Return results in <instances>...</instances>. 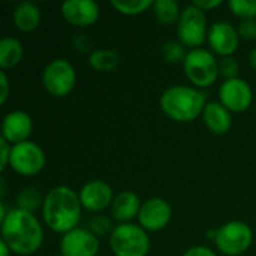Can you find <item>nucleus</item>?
I'll return each mask as SVG.
<instances>
[{
    "label": "nucleus",
    "mask_w": 256,
    "mask_h": 256,
    "mask_svg": "<svg viewBox=\"0 0 256 256\" xmlns=\"http://www.w3.org/2000/svg\"><path fill=\"white\" fill-rule=\"evenodd\" d=\"M2 240L10 252L20 256L36 254L42 246L44 230L33 213L21 208H10L2 220Z\"/></svg>",
    "instance_id": "obj_1"
},
{
    "label": "nucleus",
    "mask_w": 256,
    "mask_h": 256,
    "mask_svg": "<svg viewBox=\"0 0 256 256\" xmlns=\"http://www.w3.org/2000/svg\"><path fill=\"white\" fill-rule=\"evenodd\" d=\"M81 208L82 206L78 192L69 186H56L44 196L42 218L51 231L64 236L78 228Z\"/></svg>",
    "instance_id": "obj_2"
},
{
    "label": "nucleus",
    "mask_w": 256,
    "mask_h": 256,
    "mask_svg": "<svg viewBox=\"0 0 256 256\" xmlns=\"http://www.w3.org/2000/svg\"><path fill=\"white\" fill-rule=\"evenodd\" d=\"M206 94L189 86H171L160 96V108L166 117L178 123H190L202 116Z\"/></svg>",
    "instance_id": "obj_3"
},
{
    "label": "nucleus",
    "mask_w": 256,
    "mask_h": 256,
    "mask_svg": "<svg viewBox=\"0 0 256 256\" xmlns=\"http://www.w3.org/2000/svg\"><path fill=\"white\" fill-rule=\"evenodd\" d=\"M110 246L116 256H147L150 238L147 231L135 224H120L110 236Z\"/></svg>",
    "instance_id": "obj_4"
},
{
    "label": "nucleus",
    "mask_w": 256,
    "mask_h": 256,
    "mask_svg": "<svg viewBox=\"0 0 256 256\" xmlns=\"http://www.w3.org/2000/svg\"><path fill=\"white\" fill-rule=\"evenodd\" d=\"M183 69L188 80L196 87L206 88L216 82L219 74V60L214 54L204 48H195L188 51L183 62Z\"/></svg>",
    "instance_id": "obj_5"
},
{
    "label": "nucleus",
    "mask_w": 256,
    "mask_h": 256,
    "mask_svg": "<svg viewBox=\"0 0 256 256\" xmlns=\"http://www.w3.org/2000/svg\"><path fill=\"white\" fill-rule=\"evenodd\" d=\"M76 84V72L66 58H52L42 70V86L54 98L68 96Z\"/></svg>",
    "instance_id": "obj_6"
},
{
    "label": "nucleus",
    "mask_w": 256,
    "mask_h": 256,
    "mask_svg": "<svg viewBox=\"0 0 256 256\" xmlns=\"http://www.w3.org/2000/svg\"><path fill=\"white\" fill-rule=\"evenodd\" d=\"M177 36L184 46L200 48L208 36L206 12L192 3L186 6L177 21Z\"/></svg>",
    "instance_id": "obj_7"
},
{
    "label": "nucleus",
    "mask_w": 256,
    "mask_h": 256,
    "mask_svg": "<svg viewBox=\"0 0 256 256\" xmlns=\"http://www.w3.org/2000/svg\"><path fill=\"white\" fill-rule=\"evenodd\" d=\"M254 232L252 228L240 220H232L222 225L218 230L214 244L226 256L243 255L252 244Z\"/></svg>",
    "instance_id": "obj_8"
},
{
    "label": "nucleus",
    "mask_w": 256,
    "mask_h": 256,
    "mask_svg": "<svg viewBox=\"0 0 256 256\" xmlns=\"http://www.w3.org/2000/svg\"><path fill=\"white\" fill-rule=\"evenodd\" d=\"M45 153L39 144L33 141H24L12 146L9 166L20 176L32 177L39 174L45 166Z\"/></svg>",
    "instance_id": "obj_9"
},
{
    "label": "nucleus",
    "mask_w": 256,
    "mask_h": 256,
    "mask_svg": "<svg viewBox=\"0 0 256 256\" xmlns=\"http://www.w3.org/2000/svg\"><path fill=\"white\" fill-rule=\"evenodd\" d=\"M219 99L230 112H244L254 102V93L246 80L232 78L220 84Z\"/></svg>",
    "instance_id": "obj_10"
},
{
    "label": "nucleus",
    "mask_w": 256,
    "mask_h": 256,
    "mask_svg": "<svg viewBox=\"0 0 256 256\" xmlns=\"http://www.w3.org/2000/svg\"><path fill=\"white\" fill-rule=\"evenodd\" d=\"M171 216L172 210L170 202L164 198L154 196L142 202L138 214V222L140 226L147 232H156L168 226V224L171 222Z\"/></svg>",
    "instance_id": "obj_11"
},
{
    "label": "nucleus",
    "mask_w": 256,
    "mask_h": 256,
    "mask_svg": "<svg viewBox=\"0 0 256 256\" xmlns=\"http://www.w3.org/2000/svg\"><path fill=\"white\" fill-rule=\"evenodd\" d=\"M99 248L98 236L84 228H75L60 240V255L63 256H96Z\"/></svg>",
    "instance_id": "obj_12"
},
{
    "label": "nucleus",
    "mask_w": 256,
    "mask_h": 256,
    "mask_svg": "<svg viewBox=\"0 0 256 256\" xmlns=\"http://www.w3.org/2000/svg\"><path fill=\"white\" fill-rule=\"evenodd\" d=\"M207 40L213 52L222 57H231L240 44V34L237 27L228 21H218L208 28Z\"/></svg>",
    "instance_id": "obj_13"
},
{
    "label": "nucleus",
    "mask_w": 256,
    "mask_h": 256,
    "mask_svg": "<svg viewBox=\"0 0 256 256\" xmlns=\"http://www.w3.org/2000/svg\"><path fill=\"white\" fill-rule=\"evenodd\" d=\"M82 208L88 212H102L111 207L114 201L112 188L104 180H90L78 192Z\"/></svg>",
    "instance_id": "obj_14"
},
{
    "label": "nucleus",
    "mask_w": 256,
    "mask_h": 256,
    "mask_svg": "<svg viewBox=\"0 0 256 256\" xmlns=\"http://www.w3.org/2000/svg\"><path fill=\"white\" fill-rule=\"evenodd\" d=\"M63 18L76 27H88L99 20L100 9L93 0H66L62 4Z\"/></svg>",
    "instance_id": "obj_15"
},
{
    "label": "nucleus",
    "mask_w": 256,
    "mask_h": 256,
    "mask_svg": "<svg viewBox=\"0 0 256 256\" xmlns=\"http://www.w3.org/2000/svg\"><path fill=\"white\" fill-rule=\"evenodd\" d=\"M32 130H33V120L27 112L21 110L10 111L3 117L2 138L12 146L28 141Z\"/></svg>",
    "instance_id": "obj_16"
},
{
    "label": "nucleus",
    "mask_w": 256,
    "mask_h": 256,
    "mask_svg": "<svg viewBox=\"0 0 256 256\" xmlns=\"http://www.w3.org/2000/svg\"><path fill=\"white\" fill-rule=\"evenodd\" d=\"M141 200L132 190H123L114 196L111 204V216L120 224H130L134 218H138L141 210Z\"/></svg>",
    "instance_id": "obj_17"
},
{
    "label": "nucleus",
    "mask_w": 256,
    "mask_h": 256,
    "mask_svg": "<svg viewBox=\"0 0 256 256\" xmlns=\"http://www.w3.org/2000/svg\"><path fill=\"white\" fill-rule=\"evenodd\" d=\"M201 117L207 129L214 135H225L232 126L231 112L220 102H208Z\"/></svg>",
    "instance_id": "obj_18"
},
{
    "label": "nucleus",
    "mask_w": 256,
    "mask_h": 256,
    "mask_svg": "<svg viewBox=\"0 0 256 256\" xmlns=\"http://www.w3.org/2000/svg\"><path fill=\"white\" fill-rule=\"evenodd\" d=\"M14 24L21 32H33L40 22V9L33 2H21L15 6L12 12Z\"/></svg>",
    "instance_id": "obj_19"
},
{
    "label": "nucleus",
    "mask_w": 256,
    "mask_h": 256,
    "mask_svg": "<svg viewBox=\"0 0 256 256\" xmlns=\"http://www.w3.org/2000/svg\"><path fill=\"white\" fill-rule=\"evenodd\" d=\"M24 56L22 44L12 36H4L0 40V68L3 70L15 68Z\"/></svg>",
    "instance_id": "obj_20"
},
{
    "label": "nucleus",
    "mask_w": 256,
    "mask_h": 256,
    "mask_svg": "<svg viewBox=\"0 0 256 256\" xmlns=\"http://www.w3.org/2000/svg\"><path fill=\"white\" fill-rule=\"evenodd\" d=\"M88 64L98 72H111L120 64V56L110 48L93 50L88 56Z\"/></svg>",
    "instance_id": "obj_21"
},
{
    "label": "nucleus",
    "mask_w": 256,
    "mask_h": 256,
    "mask_svg": "<svg viewBox=\"0 0 256 256\" xmlns=\"http://www.w3.org/2000/svg\"><path fill=\"white\" fill-rule=\"evenodd\" d=\"M153 12L156 20L164 26L174 24L182 15L180 6L176 0H156L153 4Z\"/></svg>",
    "instance_id": "obj_22"
},
{
    "label": "nucleus",
    "mask_w": 256,
    "mask_h": 256,
    "mask_svg": "<svg viewBox=\"0 0 256 256\" xmlns=\"http://www.w3.org/2000/svg\"><path fill=\"white\" fill-rule=\"evenodd\" d=\"M153 0H112L111 6L123 15H140L153 8Z\"/></svg>",
    "instance_id": "obj_23"
},
{
    "label": "nucleus",
    "mask_w": 256,
    "mask_h": 256,
    "mask_svg": "<svg viewBox=\"0 0 256 256\" xmlns=\"http://www.w3.org/2000/svg\"><path fill=\"white\" fill-rule=\"evenodd\" d=\"M16 204H18V208L33 213L34 210L42 207L44 200L36 188H24L16 196Z\"/></svg>",
    "instance_id": "obj_24"
},
{
    "label": "nucleus",
    "mask_w": 256,
    "mask_h": 256,
    "mask_svg": "<svg viewBox=\"0 0 256 256\" xmlns=\"http://www.w3.org/2000/svg\"><path fill=\"white\" fill-rule=\"evenodd\" d=\"M160 52H162L164 60L168 62V63H180V62L183 63L186 56H188V52L184 50V45L180 44V42H176V40L165 42L162 45Z\"/></svg>",
    "instance_id": "obj_25"
},
{
    "label": "nucleus",
    "mask_w": 256,
    "mask_h": 256,
    "mask_svg": "<svg viewBox=\"0 0 256 256\" xmlns=\"http://www.w3.org/2000/svg\"><path fill=\"white\" fill-rule=\"evenodd\" d=\"M228 6L231 12L242 20L256 18V0H230Z\"/></svg>",
    "instance_id": "obj_26"
},
{
    "label": "nucleus",
    "mask_w": 256,
    "mask_h": 256,
    "mask_svg": "<svg viewBox=\"0 0 256 256\" xmlns=\"http://www.w3.org/2000/svg\"><path fill=\"white\" fill-rule=\"evenodd\" d=\"M219 74L225 80H232L238 78V62L231 56V57H222L219 60Z\"/></svg>",
    "instance_id": "obj_27"
},
{
    "label": "nucleus",
    "mask_w": 256,
    "mask_h": 256,
    "mask_svg": "<svg viewBox=\"0 0 256 256\" xmlns=\"http://www.w3.org/2000/svg\"><path fill=\"white\" fill-rule=\"evenodd\" d=\"M114 226L111 225V220L105 216H96L94 219L90 220V231L94 236H106L112 232Z\"/></svg>",
    "instance_id": "obj_28"
},
{
    "label": "nucleus",
    "mask_w": 256,
    "mask_h": 256,
    "mask_svg": "<svg viewBox=\"0 0 256 256\" xmlns=\"http://www.w3.org/2000/svg\"><path fill=\"white\" fill-rule=\"evenodd\" d=\"M240 38L246 40H255L256 39V20H242V22L237 27Z\"/></svg>",
    "instance_id": "obj_29"
},
{
    "label": "nucleus",
    "mask_w": 256,
    "mask_h": 256,
    "mask_svg": "<svg viewBox=\"0 0 256 256\" xmlns=\"http://www.w3.org/2000/svg\"><path fill=\"white\" fill-rule=\"evenodd\" d=\"M10 152H12V144H9L6 140L0 138V170L3 171L10 160Z\"/></svg>",
    "instance_id": "obj_30"
},
{
    "label": "nucleus",
    "mask_w": 256,
    "mask_h": 256,
    "mask_svg": "<svg viewBox=\"0 0 256 256\" xmlns=\"http://www.w3.org/2000/svg\"><path fill=\"white\" fill-rule=\"evenodd\" d=\"M183 256H218L216 252H213L212 249L208 248H204V246H194L190 249H188Z\"/></svg>",
    "instance_id": "obj_31"
},
{
    "label": "nucleus",
    "mask_w": 256,
    "mask_h": 256,
    "mask_svg": "<svg viewBox=\"0 0 256 256\" xmlns=\"http://www.w3.org/2000/svg\"><path fill=\"white\" fill-rule=\"evenodd\" d=\"M224 2L222 0H194L192 4H195L196 8H200L201 10H212L214 8H219Z\"/></svg>",
    "instance_id": "obj_32"
},
{
    "label": "nucleus",
    "mask_w": 256,
    "mask_h": 256,
    "mask_svg": "<svg viewBox=\"0 0 256 256\" xmlns=\"http://www.w3.org/2000/svg\"><path fill=\"white\" fill-rule=\"evenodd\" d=\"M0 87H2V93H0V104H4L8 96H9V80H8V75L6 72H0Z\"/></svg>",
    "instance_id": "obj_33"
},
{
    "label": "nucleus",
    "mask_w": 256,
    "mask_h": 256,
    "mask_svg": "<svg viewBox=\"0 0 256 256\" xmlns=\"http://www.w3.org/2000/svg\"><path fill=\"white\" fill-rule=\"evenodd\" d=\"M72 44H74V46H75L78 51H81V52H86V51H88V48H90V40H88V38H87L86 34H76L75 39L72 40Z\"/></svg>",
    "instance_id": "obj_34"
},
{
    "label": "nucleus",
    "mask_w": 256,
    "mask_h": 256,
    "mask_svg": "<svg viewBox=\"0 0 256 256\" xmlns=\"http://www.w3.org/2000/svg\"><path fill=\"white\" fill-rule=\"evenodd\" d=\"M12 254L10 252V249H9V246L3 242V240H0V255L2 256H9Z\"/></svg>",
    "instance_id": "obj_35"
},
{
    "label": "nucleus",
    "mask_w": 256,
    "mask_h": 256,
    "mask_svg": "<svg viewBox=\"0 0 256 256\" xmlns=\"http://www.w3.org/2000/svg\"><path fill=\"white\" fill-rule=\"evenodd\" d=\"M249 64H250L254 69H256V48L255 50H252L250 54H249Z\"/></svg>",
    "instance_id": "obj_36"
},
{
    "label": "nucleus",
    "mask_w": 256,
    "mask_h": 256,
    "mask_svg": "<svg viewBox=\"0 0 256 256\" xmlns=\"http://www.w3.org/2000/svg\"><path fill=\"white\" fill-rule=\"evenodd\" d=\"M57 256H63V255H57Z\"/></svg>",
    "instance_id": "obj_37"
}]
</instances>
